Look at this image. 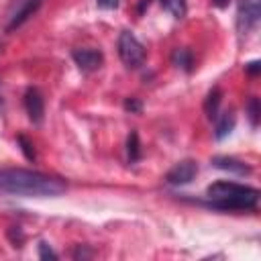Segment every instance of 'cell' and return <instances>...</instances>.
Here are the masks:
<instances>
[{
    "label": "cell",
    "mask_w": 261,
    "mask_h": 261,
    "mask_svg": "<svg viewBox=\"0 0 261 261\" xmlns=\"http://www.w3.org/2000/svg\"><path fill=\"white\" fill-rule=\"evenodd\" d=\"M67 190V186L53 175L31 169H0V192L27 198H53Z\"/></svg>",
    "instance_id": "cell-1"
},
{
    "label": "cell",
    "mask_w": 261,
    "mask_h": 261,
    "mask_svg": "<svg viewBox=\"0 0 261 261\" xmlns=\"http://www.w3.org/2000/svg\"><path fill=\"white\" fill-rule=\"evenodd\" d=\"M206 196L220 210H253L259 202V190L234 181H216L208 186Z\"/></svg>",
    "instance_id": "cell-2"
},
{
    "label": "cell",
    "mask_w": 261,
    "mask_h": 261,
    "mask_svg": "<svg viewBox=\"0 0 261 261\" xmlns=\"http://www.w3.org/2000/svg\"><path fill=\"white\" fill-rule=\"evenodd\" d=\"M118 57L122 59V63L126 67H139L145 61V47L141 45V41L130 33V31H122L118 35Z\"/></svg>",
    "instance_id": "cell-3"
},
{
    "label": "cell",
    "mask_w": 261,
    "mask_h": 261,
    "mask_svg": "<svg viewBox=\"0 0 261 261\" xmlns=\"http://www.w3.org/2000/svg\"><path fill=\"white\" fill-rule=\"evenodd\" d=\"M261 16V0H239L237 10V29L241 33H249L257 27Z\"/></svg>",
    "instance_id": "cell-4"
},
{
    "label": "cell",
    "mask_w": 261,
    "mask_h": 261,
    "mask_svg": "<svg viewBox=\"0 0 261 261\" xmlns=\"http://www.w3.org/2000/svg\"><path fill=\"white\" fill-rule=\"evenodd\" d=\"M43 0H16L14 6L8 12V22H6V33H12L14 29H18L29 16H33L39 8H41Z\"/></svg>",
    "instance_id": "cell-5"
},
{
    "label": "cell",
    "mask_w": 261,
    "mask_h": 261,
    "mask_svg": "<svg viewBox=\"0 0 261 261\" xmlns=\"http://www.w3.org/2000/svg\"><path fill=\"white\" fill-rule=\"evenodd\" d=\"M196 173H198V165H196L194 161L186 159V161L175 163V165L167 171L165 181L171 184V186H186V184H190V181L196 177Z\"/></svg>",
    "instance_id": "cell-6"
},
{
    "label": "cell",
    "mask_w": 261,
    "mask_h": 261,
    "mask_svg": "<svg viewBox=\"0 0 261 261\" xmlns=\"http://www.w3.org/2000/svg\"><path fill=\"white\" fill-rule=\"evenodd\" d=\"M71 57H73L75 65H77L84 73L96 71V69L102 65V61H104V55H102L98 49H75V51L71 53Z\"/></svg>",
    "instance_id": "cell-7"
},
{
    "label": "cell",
    "mask_w": 261,
    "mask_h": 261,
    "mask_svg": "<svg viewBox=\"0 0 261 261\" xmlns=\"http://www.w3.org/2000/svg\"><path fill=\"white\" fill-rule=\"evenodd\" d=\"M24 110L31 118V122L35 124H41L43 122V116H45V102H43V96L37 88H29L27 94H24Z\"/></svg>",
    "instance_id": "cell-8"
},
{
    "label": "cell",
    "mask_w": 261,
    "mask_h": 261,
    "mask_svg": "<svg viewBox=\"0 0 261 261\" xmlns=\"http://www.w3.org/2000/svg\"><path fill=\"white\" fill-rule=\"evenodd\" d=\"M212 165L218 167V169L237 173V175H247V173H251V167H249V165H245L243 161L232 159V157H214V159H212Z\"/></svg>",
    "instance_id": "cell-9"
},
{
    "label": "cell",
    "mask_w": 261,
    "mask_h": 261,
    "mask_svg": "<svg viewBox=\"0 0 261 261\" xmlns=\"http://www.w3.org/2000/svg\"><path fill=\"white\" fill-rule=\"evenodd\" d=\"M232 128H234V114L228 110V112L220 114V118H218V122H216V133H214V137H216L218 141H222L224 137H228V135L232 133Z\"/></svg>",
    "instance_id": "cell-10"
},
{
    "label": "cell",
    "mask_w": 261,
    "mask_h": 261,
    "mask_svg": "<svg viewBox=\"0 0 261 261\" xmlns=\"http://www.w3.org/2000/svg\"><path fill=\"white\" fill-rule=\"evenodd\" d=\"M171 63H173L175 67H181V69L190 71V69H192V53H190L188 49H175V51L171 53Z\"/></svg>",
    "instance_id": "cell-11"
},
{
    "label": "cell",
    "mask_w": 261,
    "mask_h": 261,
    "mask_svg": "<svg viewBox=\"0 0 261 261\" xmlns=\"http://www.w3.org/2000/svg\"><path fill=\"white\" fill-rule=\"evenodd\" d=\"M222 94H220V90L218 88H214V90H210L208 92V96H206V102H204V110H206V114L212 118V116H216V112H218V106H220V98Z\"/></svg>",
    "instance_id": "cell-12"
},
{
    "label": "cell",
    "mask_w": 261,
    "mask_h": 261,
    "mask_svg": "<svg viewBox=\"0 0 261 261\" xmlns=\"http://www.w3.org/2000/svg\"><path fill=\"white\" fill-rule=\"evenodd\" d=\"M126 155H128V161H137L141 157V143L137 133H130L126 139Z\"/></svg>",
    "instance_id": "cell-13"
},
{
    "label": "cell",
    "mask_w": 261,
    "mask_h": 261,
    "mask_svg": "<svg viewBox=\"0 0 261 261\" xmlns=\"http://www.w3.org/2000/svg\"><path fill=\"white\" fill-rule=\"evenodd\" d=\"M163 8L169 10L175 18H184L186 16V0H161Z\"/></svg>",
    "instance_id": "cell-14"
},
{
    "label": "cell",
    "mask_w": 261,
    "mask_h": 261,
    "mask_svg": "<svg viewBox=\"0 0 261 261\" xmlns=\"http://www.w3.org/2000/svg\"><path fill=\"white\" fill-rule=\"evenodd\" d=\"M247 112H249V120L253 126L259 124V114H261V106H259V100L253 96L249 102H247Z\"/></svg>",
    "instance_id": "cell-15"
},
{
    "label": "cell",
    "mask_w": 261,
    "mask_h": 261,
    "mask_svg": "<svg viewBox=\"0 0 261 261\" xmlns=\"http://www.w3.org/2000/svg\"><path fill=\"white\" fill-rule=\"evenodd\" d=\"M18 145H20V151L24 153V157L29 159V161H35V149H33V143L27 139V137H18Z\"/></svg>",
    "instance_id": "cell-16"
},
{
    "label": "cell",
    "mask_w": 261,
    "mask_h": 261,
    "mask_svg": "<svg viewBox=\"0 0 261 261\" xmlns=\"http://www.w3.org/2000/svg\"><path fill=\"white\" fill-rule=\"evenodd\" d=\"M39 257L41 259H57V253L47 243H39Z\"/></svg>",
    "instance_id": "cell-17"
},
{
    "label": "cell",
    "mask_w": 261,
    "mask_h": 261,
    "mask_svg": "<svg viewBox=\"0 0 261 261\" xmlns=\"http://www.w3.org/2000/svg\"><path fill=\"white\" fill-rule=\"evenodd\" d=\"M92 255H94V253H92L90 249H86V247H82V245H80V247H77V249L73 251V259H90Z\"/></svg>",
    "instance_id": "cell-18"
},
{
    "label": "cell",
    "mask_w": 261,
    "mask_h": 261,
    "mask_svg": "<svg viewBox=\"0 0 261 261\" xmlns=\"http://www.w3.org/2000/svg\"><path fill=\"white\" fill-rule=\"evenodd\" d=\"M124 108H126V110H130V112H139V110H141V102H139V100H135V98L124 100Z\"/></svg>",
    "instance_id": "cell-19"
},
{
    "label": "cell",
    "mask_w": 261,
    "mask_h": 261,
    "mask_svg": "<svg viewBox=\"0 0 261 261\" xmlns=\"http://www.w3.org/2000/svg\"><path fill=\"white\" fill-rule=\"evenodd\" d=\"M96 4H98L100 8L112 10V8H116V6H118V0H96Z\"/></svg>",
    "instance_id": "cell-20"
},
{
    "label": "cell",
    "mask_w": 261,
    "mask_h": 261,
    "mask_svg": "<svg viewBox=\"0 0 261 261\" xmlns=\"http://www.w3.org/2000/svg\"><path fill=\"white\" fill-rule=\"evenodd\" d=\"M245 69H247V73L257 75V73H259V69H261V63H259V61H251V63H247V65H245Z\"/></svg>",
    "instance_id": "cell-21"
},
{
    "label": "cell",
    "mask_w": 261,
    "mask_h": 261,
    "mask_svg": "<svg viewBox=\"0 0 261 261\" xmlns=\"http://www.w3.org/2000/svg\"><path fill=\"white\" fill-rule=\"evenodd\" d=\"M228 2H230V0H212V4H214V6H218V8H224Z\"/></svg>",
    "instance_id": "cell-22"
},
{
    "label": "cell",
    "mask_w": 261,
    "mask_h": 261,
    "mask_svg": "<svg viewBox=\"0 0 261 261\" xmlns=\"http://www.w3.org/2000/svg\"><path fill=\"white\" fill-rule=\"evenodd\" d=\"M0 104H2V96H0Z\"/></svg>",
    "instance_id": "cell-23"
}]
</instances>
